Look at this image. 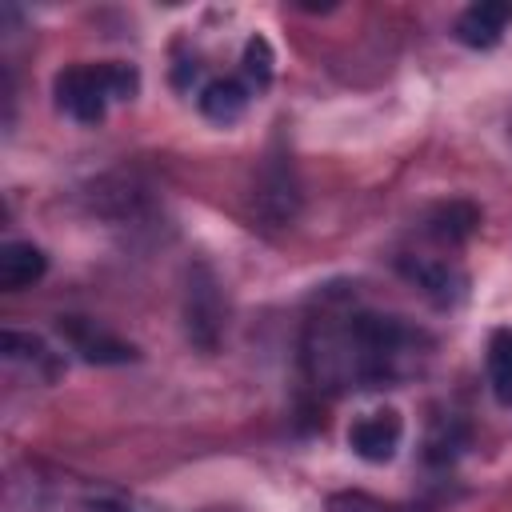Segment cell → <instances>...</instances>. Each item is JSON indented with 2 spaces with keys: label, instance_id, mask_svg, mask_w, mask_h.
<instances>
[{
  "label": "cell",
  "instance_id": "1",
  "mask_svg": "<svg viewBox=\"0 0 512 512\" xmlns=\"http://www.w3.org/2000/svg\"><path fill=\"white\" fill-rule=\"evenodd\" d=\"M428 336L400 316L380 312H336L316 316L304 336V368L316 388H388L420 372Z\"/></svg>",
  "mask_w": 512,
  "mask_h": 512
},
{
  "label": "cell",
  "instance_id": "2",
  "mask_svg": "<svg viewBox=\"0 0 512 512\" xmlns=\"http://www.w3.org/2000/svg\"><path fill=\"white\" fill-rule=\"evenodd\" d=\"M140 88V76L132 64L108 60V64H72L56 72V104L76 124H100L108 100H132Z\"/></svg>",
  "mask_w": 512,
  "mask_h": 512
},
{
  "label": "cell",
  "instance_id": "3",
  "mask_svg": "<svg viewBox=\"0 0 512 512\" xmlns=\"http://www.w3.org/2000/svg\"><path fill=\"white\" fill-rule=\"evenodd\" d=\"M184 324H188V340L204 352H212L220 344V328H224V308H220V292H216V276L196 264L192 280H188V300H184Z\"/></svg>",
  "mask_w": 512,
  "mask_h": 512
},
{
  "label": "cell",
  "instance_id": "4",
  "mask_svg": "<svg viewBox=\"0 0 512 512\" xmlns=\"http://www.w3.org/2000/svg\"><path fill=\"white\" fill-rule=\"evenodd\" d=\"M400 436H404V424H400V412L392 408H376L368 416H360L352 428H348V448L368 460V464H388L400 448Z\"/></svg>",
  "mask_w": 512,
  "mask_h": 512
},
{
  "label": "cell",
  "instance_id": "5",
  "mask_svg": "<svg viewBox=\"0 0 512 512\" xmlns=\"http://www.w3.org/2000/svg\"><path fill=\"white\" fill-rule=\"evenodd\" d=\"M60 336L88 364H128V360H136L132 344H124L120 336L104 332L96 320H84V316H60Z\"/></svg>",
  "mask_w": 512,
  "mask_h": 512
},
{
  "label": "cell",
  "instance_id": "6",
  "mask_svg": "<svg viewBox=\"0 0 512 512\" xmlns=\"http://www.w3.org/2000/svg\"><path fill=\"white\" fill-rule=\"evenodd\" d=\"M400 272H404L416 288H424L436 304H456V300H464L468 276H464L456 264H448V260H432V256H404V260H400Z\"/></svg>",
  "mask_w": 512,
  "mask_h": 512
},
{
  "label": "cell",
  "instance_id": "7",
  "mask_svg": "<svg viewBox=\"0 0 512 512\" xmlns=\"http://www.w3.org/2000/svg\"><path fill=\"white\" fill-rule=\"evenodd\" d=\"M512 24V0H480L460 12L456 40L468 48H496Z\"/></svg>",
  "mask_w": 512,
  "mask_h": 512
},
{
  "label": "cell",
  "instance_id": "8",
  "mask_svg": "<svg viewBox=\"0 0 512 512\" xmlns=\"http://www.w3.org/2000/svg\"><path fill=\"white\" fill-rule=\"evenodd\" d=\"M48 260L36 244H24V240H12L0 248V288L4 292H20L28 284H36L44 276Z\"/></svg>",
  "mask_w": 512,
  "mask_h": 512
},
{
  "label": "cell",
  "instance_id": "9",
  "mask_svg": "<svg viewBox=\"0 0 512 512\" xmlns=\"http://www.w3.org/2000/svg\"><path fill=\"white\" fill-rule=\"evenodd\" d=\"M248 88L240 84V80H232V76H220V80H208L204 88H200V112L208 116V120H216V124H232V120H240L244 116V108H248Z\"/></svg>",
  "mask_w": 512,
  "mask_h": 512
},
{
  "label": "cell",
  "instance_id": "10",
  "mask_svg": "<svg viewBox=\"0 0 512 512\" xmlns=\"http://www.w3.org/2000/svg\"><path fill=\"white\" fill-rule=\"evenodd\" d=\"M488 384L500 404H512V328H496L488 340Z\"/></svg>",
  "mask_w": 512,
  "mask_h": 512
},
{
  "label": "cell",
  "instance_id": "11",
  "mask_svg": "<svg viewBox=\"0 0 512 512\" xmlns=\"http://www.w3.org/2000/svg\"><path fill=\"white\" fill-rule=\"evenodd\" d=\"M476 224H480V216H476V208H472V204H464V200L440 204V208L428 216V232H432L436 240H448V244H456V240L472 236V228H476Z\"/></svg>",
  "mask_w": 512,
  "mask_h": 512
},
{
  "label": "cell",
  "instance_id": "12",
  "mask_svg": "<svg viewBox=\"0 0 512 512\" xmlns=\"http://www.w3.org/2000/svg\"><path fill=\"white\" fill-rule=\"evenodd\" d=\"M76 508L80 512H152V504H144L140 496L120 492V488H88Z\"/></svg>",
  "mask_w": 512,
  "mask_h": 512
},
{
  "label": "cell",
  "instance_id": "13",
  "mask_svg": "<svg viewBox=\"0 0 512 512\" xmlns=\"http://www.w3.org/2000/svg\"><path fill=\"white\" fill-rule=\"evenodd\" d=\"M0 348H4V356L8 360H28V364H36V368H44L48 376H56V364H52V352L36 340V336H20V332H4L0 336Z\"/></svg>",
  "mask_w": 512,
  "mask_h": 512
},
{
  "label": "cell",
  "instance_id": "14",
  "mask_svg": "<svg viewBox=\"0 0 512 512\" xmlns=\"http://www.w3.org/2000/svg\"><path fill=\"white\" fill-rule=\"evenodd\" d=\"M244 76H248L256 88H268V80H272V48H268L264 36H252V40L244 44Z\"/></svg>",
  "mask_w": 512,
  "mask_h": 512
},
{
  "label": "cell",
  "instance_id": "15",
  "mask_svg": "<svg viewBox=\"0 0 512 512\" xmlns=\"http://www.w3.org/2000/svg\"><path fill=\"white\" fill-rule=\"evenodd\" d=\"M328 512H388L380 500L364 496V492H336L328 500Z\"/></svg>",
  "mask_w": 512,
  "mask_h": 512
}]
</instances>
